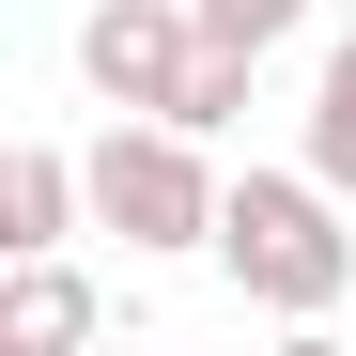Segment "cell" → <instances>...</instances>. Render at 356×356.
I'll use <instances>...</instances> for the list:
<instances>
[{
    "label": "cell",
    "instance_id": "5",
    "mask_svg": "<svg viewBox=\"0 0 356 356\" xmlns=\"http://www.w3.org/2000/svg\"><path fill=\"white\" fill-rule=\"evenodd\" d=\"M78 232H93V155L16 140L0 155V248H78Z\"/></svg>",
    "mask_w": 356,
    "mask_h": 356
},
{
    "label": "cell",
    "instance_id": "2",
    "mask_svg": "<svg viewBox=\"0 0 356 356\" xmlns=\"http://www.w3.org/2000/svg\"><path fill=\"white\" fill-rule=\"evenodd\" d=\"M217 202H232V170H202V124L108 108V140H93V232H124V264L217 248Z\"/></svg>",
    "mask_w": 356,
    "mask_h": 356
},
{
    "label": "cell",
    "instance_id": "1",
    "mask_svg": "<svg viewBox=\"0 0 356 356\" xmlns=\"http://www.w3.org/2000/svg\"><path fill=\"white\" fill-rule=\"evenodd\" d=\"M217 279L248 294L264 325H325L341 294H356V232H341V186L310 155L294 170H232V202H217Z\"/></svg>",
    "mask_w": 356,
    "mask_h": 356
},
{
    "label": "cell",
    "instance_id": "3",
    "mask_svg": "<svg viewBox=\"0 0 356 356\" xmlns=\"http://www.w3.org/2000/svg\"><path fill=\"white\" fill-rule=\"evenodd\" d=\"M202 63V0H93L78 16V93L93 108H170Z\"/></svg>",
    "mask_w": 356,
    "mask_h": 356
},
{
    "label": "cell",
    "instance_id": "6",
    "mask_svg": "<svg viewBox=\"0 0 356 356\" xmlns=\"http://www.w3.org/2000/svg\"><path fill=\"white\" fill-rule=\"evenodd\" d=\"M310 170H325L341 202H356V31L325 47V78H310Z\"/></svg>",
    "mask_w": 356,
    "mask_h": 356
},
{
    "label": "cell",
    "instance_id": "4",
    "mask_svg": "<svg viewBox=\"0 0 356 356\" xmlns=\"http://www.w3.org/2000/svg\"><path fill=\"white\" fill-rule=\"evenodd\" d=\"M93 325H108V294L63 248H0V356H78Z\"/></svg>",
    "mask_w": 356,
    "mask_h": 356
},
{
    "label": "cell",
    "instance_id": "7",
    "mask_svg": "<svg viewBox=\"0 0 356 356\" xmlns=\"http://www.w3.org/2000/svg\"><path fill=\"white\" fill-rule=\"evenodd\" d=\"M202 31H217V47H294L310 0H202Z\"/></svg>",
    "mask_w": 356,
    "mask_h": 356
}]
</instances>
